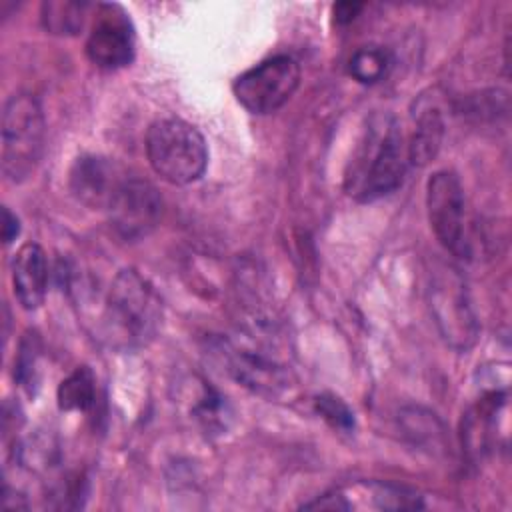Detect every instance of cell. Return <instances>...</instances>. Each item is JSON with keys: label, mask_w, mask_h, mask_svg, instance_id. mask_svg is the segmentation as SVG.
Returning <instances> with one entry per match:
<instances>
[{"label": "cell", "mask_w": 512, "mask_h": 512, "mask_svg": "<svg viewBox=\"0 0 512 512\" xmlns=\"http://www.w3.org/2000/svg\"><path fill=\"white\" fill-rule=\"evenodd\" d=\"M408 144L394 116H376L360 144L346 190L360 202H372L394 192L408 168Z\"/></svg>", "instance_id": "1"}, {"label": "cell", "mask_w": 512, "mask_h": 512, "mask_svg": "<svg viewBox=\"0 0 512 512\" xmlns=\"http://www.w3.org/2000/svg\"><path fill=\"white\" fill-rule=\"evenodd\" d=\"M164 308L154 286L136 270H120L106 294L104 324L110 342L122 348H140L156 338Z\"/></svg>", "instance_id": "2"}, {"label": "cell", "mask_w": 512, "mask_h": 512, "mask_svg": "<svg viewBox=\"0 0 512 512\" xmlns=\"http://www.w3.org/2000/svg\"><path fill=\"white\" fill-rule=\"evenodd\" d=\"M146 158L166 182L184 186L196 182L208 166L204 136L186 120L160 118L146 132Z\"/></svg>", "instance_id": "3"}, {"label": "cell", "mask_w": 512, "mask_h": 512, "mask_svg": "<svg viewBox=\"0 0 512 512\" xmlns=\"http://www.w3.org/2000/svg\"><path fill=\"white\" fill-rule=\"evenodd\" d=\"M46 120L36 96L12 94L2 110V172L8 182H24L44 154Z\"/></svg>", "instance_id": "4"}, {"label": "cell", "mask_w": 512, "mask_h": 512, "mask_svg": "<svg viewBox=\"0 0 512 512\" xmlns=\"http://www.w3.org/2000/svg\"><path fill=\"white\" fill-rule=\"evenodd\" d=\"M428 306L444 342L458 350H470L478 340V320L460 272L440 264L428 280Z\"/></svg>", "instance_id": "5"}, {"label": "cell", "mask_w": 512, "mask_h": 512, "mask_svg": "<svg viewBox=\"0 0 512 512\" xmlns=\"http://www.w3.org/2000/svg\"><path fill=\"white\" fill-rule=\"evenodd\" d=\"M426 212L430 228L442 248L458 258H470L472 240L466 222V200L454 172L438 170L428 178Z\"/></svg>", "instance_id": "6"}, {"label": "cell", "mask_w": 512, "mask_h": 512, "mask_svg": "<svg viewBox=\"0 0 512 512\" xmlns=\"http://www.w3.org/2000/svg\"><path fill=\"white\" fill-rule=\"evenodd\" d=\"M300 84V64L288 56H272L246 72L234 84L236 100L252 114H270L282 108Z\"/></svg>", "instance_id": "7"}, {"label": "cell", "mask_w": 512, "mask_h": 512, "mask_svg": "<svg viewBox=\"0 0 512 512\" xmlns=\"http://www.w3.org/2000/svg\"><path fill=\"white\" fill-rule=\"evenodd\" d=\"M164 202L156 186L138 176H126L106 212L112 228L124 240L148 236L160 222Z\"/></svg>", "instance_id": "8"}, {"label": "cell", "mask_w": 512, "mask_h": 512, "mask_svg": "<svg viewBox=\"0 0 512 512\" xmlns=\"http://www.w3.org/2000/svg\"><path fill=\"white\" fill-rule=\"evenodd\" d=\"M134 28L118 4H100L86 40V56L100 70H118L132 62Z\"/></svg>", "instance_id": "9"}, {"label": "cell", "mask_w": 512, "mask_h": 512, "mask_svg": "<svg viewBox=\"0 0 512 512\" xmlns=\"http://www.w3.org/2000/svg\"><path fill=\"white\" fill-rule=\"evenodd\" d=\"M422 496L406 486L390 482L360 480L332 492L318 496L312 502L302 504L306 510H352V508H376V510H414L422 508Z\"/></svg>", "instance_id": "10"}, {"label": "cell", "mask_w": 512, "mask_h": 512, "mask_svg": "<svg viewBox=\"0 0 512 512\" xmlns=\"http://www.w3.org/2000/svg\"><path fill=\"white\" fill-rule=\"evenodd\" d=\"M126 174L102 156H82L70 170V190L86 206L108 208Z\"/></svg>", "instance_id": "11"}, {"label": "cell", "mask_w": 512, "mask_h": 512, "mask_svg": "<svg viewBox=\"0 0 512 512\" xmlns=\"http://www.w3.org/2000/svg\"><path fill=\"white\" fill-rule=\"evenodd\" d=\"M228 370L240 384L262 396H278L290 384L284 364L250 348L228 350Z\"/></svg>", "instance_id": "12"}, {"label": "cell", "mask_w": 512, "mask_h": 512, "mask_svg": "<svg viewBox=\"0 0 512 512\" xmlns=\"http://www.w3.org/2000/svg\"><path fill=\"white\" fill-rule=\"evenodd\" d=\"M14 296L26 310H36L48 290V260L36 242L22 244L12 258Z\"/></svg>", "instance_id": "13"}, {"label": "cell", "mask_w": 512, "mask_h": 512, "mask_svg": "<svg viewBox=\"0 0 512 512\" xmlns=\"http://www.w3.org/2000/svg\"><path fill=\"white\" fill-rule=\"evenodd\" d=\"M506 404V394L492 390L484 394L462 420V446L472 460L486 456L496 442L498 414Z\"/></svg>", "instance_id": "14"}, {"label": "cell", "mask_w": 512, "mask_h": 512, "mask_svg": "<svg viewBox=\"0 0 512 512\" xmlns=\"http://www.w3.org/2000/svg\"><path fill=\"white\" fill-rule=\"evenodd\" d=\"M414 132L408 144V162L416 166L428 164L440 150L444 138V118L440 108L422 96L412 112Z\"/></svg>", "instance_id": "15"}, {"label": "cell", "mask_w": 512, "mask_h": 512, "mask_svg": "<svg viewBox=\"0 0 512 512\" xmlns=\"http://www.w3.org/2000/svg\"><path fill=\"white\" fill-rule=\"evenodd\" d=\"M398 424L404 436L418 448H424L428 452L444 450L446 428L434 412L420 406H410L398 414Z\"/></svg>", "instance_id": "16"}, {"label": "cell", "mask_w": 512, "mask_h": 512, "mask_svg": "<svg viewBox=\"0 0 512 512\" xmlns=\"http://www.w3.org/2000/svg\"><path fill=\"white\" fill-rule=\"evenodd\" d=\"M88 2L74 0H48L42 4V24L50 34L74 36L82 30L88 12Z\"/></svg>", "instance_id": "17"}, {"label": "cell", "mask_w": 512, "mask_h": 512, "mask_svg": "<svg viewBox=\"0 0 512 512\" xmlns=\"http://www.w3.org/2000/svg\"><path fill=\"white\" fill-rule=\"evenodd\" d=\"M56 400L60 410L66 412L88 410L96 400V380L92 370L88 366H78L68 374L58 386Z\"/></svg>", "instance_id": "18"}, {"label": "cell", "mask_w": 512, "mask_h": 512, "mask_svg": "<svg viewBox=\"0 0 512 512\" xmlns=\"http://www.w3.org/2000/svg\"><path fill=\"white\" fill-rule=\"evenodd\" d=\"M390 68V54L380 46L358 48L348 60V74L360 84L380 82Z\"/></svg>", "instance_id": "19"}, {"label": "cell", "mask_w": 512, "mask_h": 512, "mask_svg": "<svg viewBox=\"0 0 512 512\" xmlns=\"http://www.w3.org/2000/svg\"><path fill=\"white\" fill-rule=\"evenodd\" d=\"M226 398H222L216 390L212 388H204L200 402L194 408V416L196 420L204 426L206 432H214V430H224L226 428V420H228V406L224 402Z\"/></svg>", "instance_id": "20"}, {"label": "cell", "mask_w": 512, "mask_h": 512, "mask_svg": "<svg viewBox=\"0 0 512 512\" xmlns=\"http://www.w3.org/2000/svg\"><path fill=\"white\" fill-rule=\"evenodd\" d=\"M316 410L332 428H338V430H344V432H350L354 428L352 410L344 404V400H340L334 394L318 396L316 398Z\"/></svg>", "instance_id": "21"}, {"label": "cell", "mask_w": 512, "mask_h": 512, "mask_svg": "<svg viewBox=\"0 0 512 512\" xmlns=\"http://www.w3.org/2000/svg\"><path fill=\"white\" fill-rule=\"evenodd\" d=\"M36 362H38V338L36 334H26V338L20 344L14 376L30 392H32V384H36Z\"/></svg>", "instance_id": "22"}, {"label": "cell", "mask_w": 512, "mask_h": 512, "mask_svg": "<svg viewBox=\"0 0 512 512\" xmlns=\"http://www.w3.org/2000/svg\"><path fill=\"white\" fill-rule=\"evenodd\" d=\"M20 234V220L16 214L10 212V208L2 210V238L4 244H12Z\"/></svg>", "instance_id": "23"}, {"label": "cell", "mask_w": 512, "mask_h": 512, "mask_svg": "<svg viewBox=\"0 0 512 512\" xmlns=\"http://www.w3.org/2000/svg\"><path fill=\"white\" fill-rule=\"evenodd\" d=\"M362 10V4H354V2H340L334 6V16L336 22H350L356 18V14Z\"/></svg>", "instance_id": "24"}]
</instances>
